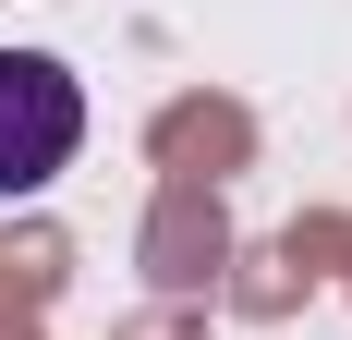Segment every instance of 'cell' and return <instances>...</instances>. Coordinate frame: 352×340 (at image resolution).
<instances>
[{
  "label": "cell",
  "instance_id": "6da1fadb",
  "mask_svg": "<svg viewBox=\"0 0 352 340\" xmlns=\"http://www.w3.org/2000/svg\"><path fill=\"white\" fill-rule=\"evenodd\" d=\"M85 146V85H73L49 49H0V206L49 195Z\"/></svg>",
  "mask_w": 352,
  "mask_h": 340
}]
</instances>
